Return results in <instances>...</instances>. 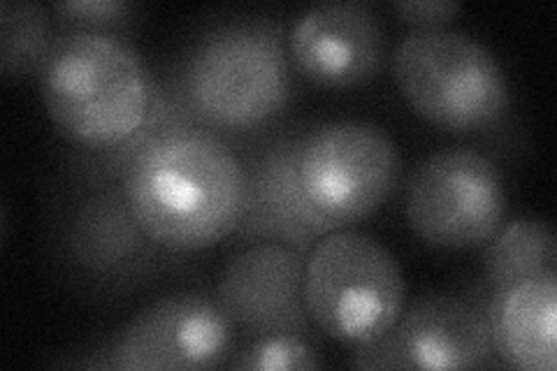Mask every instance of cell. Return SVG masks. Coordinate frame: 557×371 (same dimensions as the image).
Returning <instances> with one entry per match:
<instances>
[{
    "label": "cell",
    "mask_w": 557,
    "mask_h": 371,
    "mask_svg": "<svg viewBox=\"0 0 557 371\" xmlns=\"http://www.w3.org/2000/svg\"><path fill=\"white\" fill-rule=\"evenodd\" d=\"M302 135H276L244 161L247 198L233 233L239 242H274L307 256L319 239L337 230L307 202L302 193L298 180Z\"/></svg>",
    "instance_id": "7c38bea8"
},
{
    "label": "cell",
    "mask_w": 557,
    "mask_h": 371,
    "mask_svg": "<svg viewBox=\"0 0 557 371\" xmlns=\"http://www.w3.org/2000/svg\"><path fill=\"white\" fill-rule=\"evenodd\" d=\"M393 12L403 22L421 24V28H442V24H448L460 12V3L456 0H397Z\"/></svg>",
    "instance_id": "d6986e66"
},
{
    "label": "cell",
    "mask_w": 557,
    "mask_h": 371,
    "mask_svg": "<svg viewBox=\"0 0 557 371\" xmlns=\"http://www.w3.org/2000/svg\"><path fill=\"white\" fill-rule=\"evenodd\" d=\"M356 369H481L495 367L485 313L467 297L430 293L403 311L381 339L356 346Z\"/></svg>",
    "instance_id": "30bf717a"
},
{
    "label": "cell",
    "mask_w": 557,
    "mask_h": 371,
    "mask_svg": "<svg viewBox=\"0 0 557 371\" xmlns=\"http://www.w3.org/2000/svg\"><path fill=\"white\" fill-rule=\"evenodd\" d=\"M407 286L397 258L370 235L333 230L305 258L311 323L346 346L388 334L405 311Z\"/></svg>",
    "instance_id": "5b68a950"
},
{
    "label": "cell",
    "mask_w": 557,
    "mask_h": 371,
    "mask_svg": "<svg viewBox=\"0 0 557 371\" xmlns=\"http://www.w3.org/2000/svg\"><path fill=\"white\" fill-rule=\"evenodd\" d=\"M290 63L319 86L351 88L383 63V24L370 3H323L302 12L286 38Z\"/></svg>",
    "instance_id": "4fadbf2b"
},
{
    "label": "cell",
    "mask_w": 557,
    "mask_h": 371,
    "mask_svg": "<svg viewBox=\"0 0 557 371\" xmlns=\"http://www.w3.org/2000/svg\"><path fill=\"white\" fill-rule=\"evenodd\" d=\"M305 253L284 244H247L225 264L216 299L235 327L249 334H300L311 337L305 305Z\"/></svg>",
    "instance_id": "8fae6325"
},
{
    "label": "cell",
    "mask_w": 557,
    "mask_h": 371,
    "mask_svg": "<svg viewBox=\"0 0 557 371\" xmlns=\"http://www.w3.org/2000/svg\"><path fill=\"white\" fill-rule=\"evenodd\" d=\"M168 82L207 131L223 137L268 128L293 96L284 26L272 14L209 24L188 42Z\"/></svg>",
    "instance_id": "7a4b0ae2"
},
{
    "label": "cell",
    "mask_w": 557,
    "mask_h": 371,
    "mask_svg": "<svg viewBox=\"0 0 557 371\" xmlns=\"http://www.w3.org/2000/svg\"><path fill=\"white\" fill-rule=\"evenodd\" d=\"M57 33L45 5L30 0L0 3V73L5 79L40 75Z\"/></svg>",
    "instance_id": "2e32d148"
},
{
    "label": "cell",
    "mask_w": 557,
    "mask_h": 371,
    "mask_svg": "<svg viewBox=\"0 0 557 371\" xmlns=\"http://www.w3.org/2000/svg\"><path fill=\"white\" fill-rule=\"evenodd\" d=\"M51 10L79 28L112 30L114 26L131 20L135 8L126 0H65V3H57Z\"/></svg>",
    "instance_id": "ac0fdd59"
},
{
    "label": "cell",
    "mask_w": 557,
    "mask_h": 371,
    "mask_svg": "<svg viewBox=\"0 0 557 371\" xmlns=\"http://www.w3.org/2000/svg\"><path fill=\"white\" fill-rule=\"evenodd\" d=\"M235 323L216 297L174 293L137 313L89 367L116 371L212 369L228 360Z\"/></svg>",
    "instance_id": "9c48e42d"
},
{
    "label": "cell",
    "mask_w": 557,
    "mask_h": 371,
    "mask_svg": "<svg viewBox=\"0 0 557 371\" xmlns=\"http://www.w3.org/2000/svg\"><path fill=\"white\" fill-rule=\"evenodd\" d=\"M49 119L82 151H110L145 126L156 82L137 49L112 30L67 28L40 73Z\"/></svg>",
    "instance_id": "3957f363"
},
{
    "label": "cell",
    "mask_w": 557,
    "mask_h": 371,
    "mask_svg": "<svg viewBox=\"0 0 557 371\" xmlns=\"http://www.w3.org/2000/svg\"><path fill=\"white\" fill-rule=\"evenodd\" d=\"M54 251L67 276L104 297L151 284L170 272L180 256L145 233L119 182H77L59 209Z\"/></svg>",
    "instance_id": "8992f818"
},
{
    "label": "cell",
    "mask_w": 557,
    "mask_h": 371,
    "mask_svg": "<svg viewBox=\"0 0 557 371\" xmlns=\"http://www.w3.org/2000/svg\"><path fill=\"white\" fill-rule=\"evenodd\" d=\"M228 369L242 371H307L323 369L325 360L300 334H251L242 346L231 350L223 362Z\"/></svg>",
    "instance_id": "e0dca14e"
},
{
    "label": "cell",
    "mask_w": 557,
    "mask_h": 371,
    "mask_svg": "<svg viewBox=\"0 0 557 371\" xmlns=\"http://www.w3.org/2000/svg\"><path fill=\"white\" fill-rule=\"evenodd\" d=\"M399 176V149L372 121H325L302 135L298 156L302 193L337 230L376 214L393 196Z\"/></svg>",
    "instance_id": "52a82bcc"
},
{
    "label": "cell",
    "mask_w": 557,
    "mask_h": 371,
    "mask_svg": "<svg viewBox=\"0 0 557 371\" xmlns=\"http://www.w3.org/2000/svg\"><path fill=\"white\" fill-rule=\"evenodd\" d=\"M485 318L499 362L522 371L557 369V274L495 290Z\"/></svg>",
    "instance_id": "5bb4252c"
},
{
    "label": "cell",
    "mask_w": 557,
    "mask_h": 371,
    "mask_svg": "<svg viewBox=\"0 0 557 371\" xmlns=\"http://www.w3.org/2000/svg\"><path fill=\"white\" fill-rule=\"evenodd\" d=\"M485 246L483 268L493 293L520 281L557 274V237L553 225L544 219H513L502 225Z\"/></svg>",
    "instance_id": "9a60e30c"
},
{
    "label": "cell",
    "mask_w": 557,
    "mask_h": 371,
    "mask_svg": "<svg viewBox=\"0 0 557 371\" xmlns=\"http://www.w3.org/2000/svg\"><path fill=\"white\" fill-rule=\"evenodd\" d=\"M405 217L413 233L434 249H481L507 219V188L485 153L462 147L442 149L411 172Z\"/></svg>",
    "instance_id": "ba28073f"
},
{
    "label": "cell",
    "mask_w": 557,
    "mask_h": 371,
    "mask_svg": "<svg viewBox=\"0 0 557 371\" xmlns=\"http://www.w3.org/2000/svg\"><path fill=\"white\" fill-rule=\"evenodd\" d=\"M393 73L411 110L440 128L487 131L509 112L511 88L502 63L462 30H411L395 49Z\"/></svg>",
    "instance_id": "277c9868"
},
{
    "label": "cell",
    "mask_w": 557,
    "mask_h": 371,
    "mask_svg": "<svg viewBox=\"0 0 557 371\" xmlns=\"http://www.w3.org/2000/svg\"><path fill=\"white\" fill-rule=\"evenodd\" d=\"M119 184L145 233L180 256L231 237L247 198L244 161L221 135L194 121L149 139Z\"/></svg>",
    "instance_id": "6da1fadb"
}]
</instances>
